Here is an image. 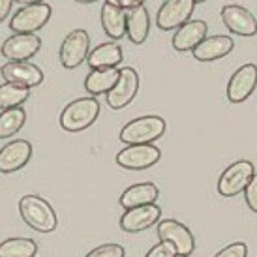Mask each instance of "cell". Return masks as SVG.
<instances>
[{
  "label": "cell",
  "instance_id": "1",
  "mask_svg": "<svg viewBox=\"0 0 257 257\" xmlns=\"http://www.w3.org/2000/svg\"><path fill=\"white\" fill-rule=\"evenodd\" d=\"M19 212L25 223L40 233H51L57 229V214L47 201L40 195H25L19 201Z\"/></svg>",
  "mask_w": 257,
  "mask_h": 257
},
{
  "label": "cell",
  "instance_id": "2",
  "mask_svg": "<svg viewBox=\"0 0 257 257\" xmlns=\"http://www.w3.org/2000/svg\"><path fill=\"white\" fill-rule=\"evenodd\" d=\"M167 124L162 116H139L120 130V141L126 145H150L165 134Z\"/></svg>",
  "mask_w": 257,
  "mask_h": 257
},
{
  "label": "cell",
  "instance_id": "3",
  "mask_svg": "<svg viewBox=\"0 0 257 257\" xmlns=\"http://www.w3.org/2000/svg\"><path fill=\"white\" fill-rule=\"evenodd\" d=\"M100 114V103L96 98H79L68 103L60 113V126L66 132H83L90 128Z\"/></svg>",
  "mask_w": 257,
  "mask_h": 257
},
{
  "label": "cell",
  "instance_id": "4",
  "mask_svg": "<svg viewBox=\"0 0 257 257\" xmlns=\"http://www.w3.org/2000/svg\"><path fill=\"white\" fill-rule=\"evenodd\" d=\"M253 177H255L253 164L248 160H238L221 173L220 180H218V193L221 197H235L246 190V186L250 184Z\"/></svg>",
  "mask_w": 257,
  "mask_h": 257
},
{
  "label": "cell",
  "instance_id": "5",
  "mask_svg": "<svg viewBox=\"0 0 257 257\" xmlns=\"http://www.w3.org/2000/svg\"><path fill=\"white\" fill-rule=\"evenodd\" d=\"M53 10L49 4L40 2V4H29L21 8L10 21V29L15 34H34L40 29H43L49 23Z\"/></svg>",
  "mask_w": 257,
  "mask_h": 257
},
{
  "label": "cell",
  "instance_id": "6",
  "mask_svg": "<svg viewBox=\"0 0 257 257\" xmlns=\"http://www.w3.org/2000/svg\"><path fill=\"white\" fill-rule=\"evenodd\" d=\"M158 238L160 242H169L175 246L177 255L190 257L195 250V238L192 231L184 223L177 220H162L158 223Z\"/></svg>",
  "mask_w": 257,
  "mask_h": 257
},
{
  "label": "cell",
  "instance_id": "7",
  "mask_svg": "<svg viewBox=\"0 0 257 257\" xmlns=\"http://www.w3.org/2000/svg\"><path fill=\"white\" fill-rule=\"evenodd\" d=\"M90 55V36L86 30H72L60 45V64L66 70H73L85 62Z\"/></svg>",
  "mask_w": 257,
  "mask_h": 257
},
{
  "label": "cell",
  "instance_id": "8",
  "mask_svg": "<svg viewBox=\"0 0 257 257\" xmlns=\"http://www.w3.org/2000/svg\"><path fill=\"white\" fill-rule=\"evenodd\" d=\"M195 2L193 0H165L156 14V25L160 30H177L190 21Z\"/></svg>",
  "mask_w": 257,
  "mask_h": 257
},
{
  "label": "cell",
  "instance_id": "9",
  "mask_svg": "<svg viewBox=\"0 0 257 257\" xmlns=\"http://www.w3.org/2000/svg\"><path fill=\"white\" fill-rule=\"evenodd\" d=\"M160 156L162 152L154 145H128L116 154V164L124 169L141 171V169H149L154 164H158Z\"/></svg>",
  "mask_w": 257,
  "mask_h": 257
},
{
  "label": "cell",
  "instance_id": "10",
  "mask_svg": "<svg viewBox=\"0 0 257 257\" xmlns=\"http://www.w3.org/2000/svg\"><path fill=\"white\" fill-rule=\"evenodd\" d=\"M221 21L225 29L238 36H255L257 34V19L248 8L238 4H227L221 8Z\"/></svg>",
  "mask_w": 257,
  "mask_h": 257
},
{
  "label": "cell",
  "instance_id": "11",
  "mask_svg": "<svg viewBox=\"0 0 257 257\" xmlns=\"http://www.w3.org/2000/svg\"><path fill=\"white\" fill-rule=\"evenodd\" d=\"M257 88V66L244 64L236 70L227 83V100L231 103H242L255 92Z\"/></svg>",
  "mask_w": 257,
  "mask_h": 257
},
{
  "label": "cell",
  "instance_id": "12",
  "mask_svg": "<svg viewBox=\"0 0 257 257\" xmlns=\"http://www.w3.org/2000/svg\"><path fill=\"white\" fill-rule=\"evenodd\" d=\"M137 90H139V75H137V72L134 68H122L118 83L107 94V105L113 111L124 109L134 101Z\"/></svg>",
  "mask_w": 257,
  "mask_h": 257
},
{
  "label": "cell",
  "instance_id": "13",
  "mask_svg": "<svg viewBox=\"0 0 257 257\" xmlns=\"http://www.w3.org/2000/svg\"><path fill=\"white\" fill-rule=\"evenodd\" d=\"M42 47V40L36 34H14L2 43V57L10 62H27Z\"/></svg>",
  "mask_w": 257,
  "mask_h": 257
},
{
  "label": "cell",
  "instance_id": "14",
  "mask_svg": "<svg viewBox=\"0 0 257 257\" xmlns=\"http://www.w3.org/2000/svg\"><path fill=\"white\" fill-rule=\"evenodd\" d=\"M160 216H162V208L158 205L128 208L120 218V229L126 233H139V231H145L158 223Z\"/></svg>",
  "mask_w": 257,
  "mask_h": 257
},
{
  "label": "cell",
  "instance_id": "15",
  "mask_svg": "<svg viewBox=\"0 0 257 257\" xmlns=\"http://www.w3.org/2000/svg\"><path fill=\"white\" fill-rule=\"evenodd\" d=\"M0 75L6 83H14L27 88L42 85L43 81V72L30 62H6L0 68Z\"/></svg>",
  "mask_w": 257,
  "mask_h": 257
},
{
  "label": "cell",
  "instance_id": "16",
  "mask_svg": "<svg viewBox=\"0 0 257 257\" xmlns=\"http://www.w3.org/2000/svg\"><path fill=\"white\" fill-rule=\"evenodd\" d=\"M32 158V145L25 139H17L0 149V173H15L23 169Z\"/></svg>",
  "mask_w": 257,
  "mask_h": 257
},
{
  "label": "cell",
  "instance_id": "17",
  "mask_svg": "<svg viewBox=\"0 0 257 257\" xmlns=\"http://www.w3.org/2000/svg\"><path fill=\"white\" fill-rule=\"evenodd\" d=\"M207 32H208L207 23L201 21V19H192V21L184 23L180 29H177L175 36H173V47L177 51H180V53L193 51L207 38Z\"/></svg>",
  "mask_w": 257,
  "mask_h": 257
},
{
  "label": "cell",
  "instance_id": "18",
  "mask_svg": "<svg viewBox=\"0 0 257 257\" xmlns=\"http://www.w3.org/2000/svg\"><path fill=\"white\" fill-rule=\"evenodd\" d=\"M235 47V42L231 36H210L205 38L203 42L192 51L195 60L199 62H214L220 58L227 57Z\"/></svg>",
  "mask_w": 257,
  "mask_h": 257
},
{
  "label": "cell",
  "instance_id": "19",
  "mask_svg": "<svg viewBox=\"0 0 257 257\" xmlns=\"http://www.w3.org/2000/svg\"><path fill=\"white\" fill-rule=\"evenodd\" d=\"M150 32V15L149 10L145 8V4L128 10L126 12V36L130 38V42L141 45L145 40L149 38Z\"/></svg>",
  "mask_w": 257,
  "mask_h": 257
},
{
  "label": "cell",
  "instance_id": "20",
  "mask_svg": "<svg viewBox=\"0 0 257 257\" xmlns=\"http://www.w3.org/2000/svg\"><path fill=\"white\" fill-rule=\"evenodd\" d=\"M160 197V190L152 182H141V184L130 186L120 195V205L126 210L136 207H145V205H156Z\"/></svg>",
  "mask_w": 257,
  "mask_h": 257
},
{
  "label": "cell",
  "instance_id": "21",
  "mask_svg": "<svg viewBox=\"0 0 257 257\" xmlns=\"http://www.w3.org/2000/svg\"><path fill=\"white\" fill-rule=\"evenodd\" d=\"M120 70L116 68H103V70H92L85 79V90L88 94L100 96V94H109L118 83Z\"/></svg>",
  "mask_w": 257,
  "mask_h": 257
},
{
  "label": "cell",
  "instance_id": "22",
  "mask_svg": "<svg viewBox=\"0 0 257 257\" xmlns=\"http://www.w3.org/2000/svg\"><path fill=\"white\" fill-rule=\"evenodd\" d=\"M122 58H124V53H122L120 45L101 43L90 51L86 62L92 70H103V68H116L122 62Z\"/></svg>",
  "mask_w": 257,
  "mask_h": 257
},
{
  "label": "cell",
  "instance_id": "23",
  "mask_svg": "<svg viewBox=\"0 0 257 257\" xmlns=\"http://www.w3.org/2000/svg\"><path fill=\"white\" fill-rule=\"evenodd\" d=\"M101 27L105 34L113 40H120L126 36V14L118 6L105 2L101 6Z\"/></svg>",
  "mask_w": 257,
  "mask_h": 257
},
{
  "label": "cell",
  "instance_id": "24",
  "mask_svg": "<svg viewBox=\"0 0 257 257\" xmlns=\"http://www.w3.org/2000/svg\"><path fill=\"white\" fill-rule=\"evenodd\" d=\"M29 96H30V90L27 86H19V85H14V83L0 85V111L21 107L23 103L29 100Z\"/></svg>",
  "mask_w": 257,
  "mask_h": 257
},
{
  "label": "cell",
  "instance_id": "25",
  "mask_svg": "<svg viewBox=\"0 0 257 257\" xmlns=\"http://www.w3.org/2000/svg\"><path fill=\"white\" fill-rule=\"evenodd\" d=\"M38 244L32 238H8L0 242V257H36Z\"/></svg>",
  "mask_w": 257,
  "mask_h": 257
},
{
  "label": "cell",
  "instance_id": "26",
  "mask_svg": "<svg viewBox=\"0 0 257 257\" xmlns=\"http://www.w3.org/2000/svg\"><path fill=\"white\" fill-rule=\"evenodd\" d=\"M27 122V113L21 107L6 109L0 113V139L15 136Z\"/></svg>",
  "mask_w": 257,
  "mask_h": 257
},
{
  "label": "cell",
  "instance_id": "27",
  "mask_svg": "<svg viewBox=\"0 0 257 257\" xmlns=\"http://www.w3.org/2000/svg\"><path fill=\"white\" fill-rule=\"evenodd\" d=\"M126 250L122 248L120 244H103L94 248L92 251H88L85 257H124Z\"/></svg>",
  "mask_w": 257,
  "mask_h": 257
},
{
  "label": "cell",
  "instance_id": "28",
  "mask_svg": "<svg viewBox=\"0 0 257 257\" xmlns=\"http://www.w3.org/2000/svg\"><path fill=\"white\" fill-rule=\"evenodd\" d=\"M214 257H248V246L244 242H233L218 251Z\"/></svg>",
  "mask_w": 257,
  "mask_h": 257
},
{
  "label": "cell",
  "instance_id": "29",
  "mask_svg": "<svg viewBox=\"0 0 257 257\" xmlns=\"http://www.w3.org/2000/svg\"><path fill=\"white\" fill-rule=\"evenodd\" d=\"M145 257H177V250L175 246L169 242H160L154 248H150L149 253Z\"/></svg>",
  "mask_w": 257,
  "mask_h": 257
},
{
  "label": "cell",
  "instance_id": "30",
  "mask_svg": "<svg viewBox=\"0 0 257 257\" xmlns=\"http://www.w3.org/2000/svg\"><path fill=\"white\" fill-rule=\"evenodd\" d=\"M244 197H246V205L250 207L251 212L257 214V175L250 180V184L244 190Z\"/></svg>",
  "mask_w": 257,
  "mask_h": 257
},
{
  "label": "cell",
  "instance_id": "31",
  "mask_svg": "<svg viewBox=\"0 0 257 257\" xmlns=\"http://www.w3.org/2000/svg\"><path fill=\"white\" fill-rule=\"evenodd\" d=\"M107 2L113 6L122 8V10H134V8L141 6L145 0H107Z\"/></svg>",
  "mask_w": 257,
  "mask_h": 257
},
{
  "label": "cell",
  "instance_id": "32",
  "mask_svg": "<svg viewBox=\"0 0 257 257\" xmlns=\"http://www.w3.org/2000/svg\"><path fill=\"white\" fill-rule=\"evenodd\" d=\"M12 4H14V0H0V23L4 21L8 15H10Z\"/></svg>",
  "mask_w": 257,
  "mask_h": 257
},
{
  "label": "cell",
  "instance_id": "33",
  "mask_svg": "<svg viewBox=\"0 0 257 257\" xmlns=\"http://www.w3.org/2000/svg\"><path fill=\"white\" fill-rule=\"evenodd\" d=\"M14 2H19V4L29 6V4H40V2H43V0H14Z\"/></svg>",
  "mask_w": 257,
  "mask_h": 257
},
{
  "label": "cell",
  "instance_id": "34",
  "mask_svg": "<svg viewBox=\"0 0 257 257\" xmlns=\"http://www.w3.org/2000/svg\"><path fill=\"white\" fill-rule=\"evenodd\" d=\"M75 2H81V4H92V2H98V0H75Z\"/></svg>",
  "mask_w": 257,
  "mask_h": 257
},
{
  "label": "cell",
  "instance_id": "35",
  "mask_svg": "<svg viewBox=\"0 0 257 257\" xmlns=\"http://www.w3.org/2000/svg\"><path fill=\"white\" fill-rule=\"evenodd\" d=\"M193 2H195V4H201V2H207V0H193Z\"/></svg>",
  "mask_w": 257,
  "mask_h": 257
}]
</instances>
